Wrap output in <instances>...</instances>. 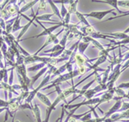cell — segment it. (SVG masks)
Returning <instances> with one entry per match:
<instances>
[{"label": "cell", "instance_id": "1", "mask_svg": "<svg viewBox=\"0 0 129 122\" xmlns=\"http://www.w3.org/2000/svg\"><path fill=\"white\" fill-rule=\"evenodd\" d=\"M48 67V70H47V75L44 78H43V80L41 81V83L38 85L37 88H35V90H33L32 91H29V94H28V96L26 98V100H25V102L28 103V104H32V101L34 100L35 96H36V94L38 92H40V90L41 89H43V87L45 85H47V84H48V83L50 81V79H51V76H52V73H53V70L55 69L54 66H47Z\"/></svg>", "mask_w": 129, "mask_h": 122}, {"label": "cell", "instance_id": "2", "mask_svg": "<svg viewBox=\"0 0 129 122\" xmlns=\"http://www.w3.org/2000/svg\"><path fill=\"white\" fill-rule=\"evenodd\" d=\"M79 75H80L79 71H78V68H76V69H74L72 72H68V73H64V74H62V75L59 76L55 80L52 81L51 84H48V85L47 87H45V88H43L42 90H47V89L53 88V87H56V86L59 85L60 84H62L63 82H66V81H68V80H72L74 77H76V76H78Z\"/></svg>", "mask_w": 129, "mask_h": 122}, {"label": "cell", "instance_id": "3", "mask_svg": "<svg viewBox=\"0 0 129 122\" xmlns=\"http://www.w3.org/2000/svg\"><path fill=\"white\" fill-rule=\"evenodd\" d=\"M64 31H66V28H62L61 29H60L59 32L57 33V34H49L48 36H47V38H46V40H45L44 44H43V46L41 47V48L38 49V51H37L36 53H35V55H38L41 51L44 50L45 47H47L50 44H54V45L59 44V40L58 39V37H59V34H62V32H64Z\"/></svg>", "mask_w": 129, "mask_h": 122}, {"label": "cell", "instance_id": "4", "mask_svg": "<svg viewBox=\"0 0 129 122\" xmlns=\"http://www.w3.org/2000/svg\"><path fill=\"white\" fill-rule=\"evenodd\" d=\"M100 101V97H94V98L90 99V100H86L84 102H81L79 103H77V104H70V105H64V109H73L75 108L76 110H78L80 107L82 106H92V105H96L98 104Z\"/></svg>", "mask_w": 129, "mask_h": 122}, {"label": "cell", "instance_id": "5", "mask_svg": "<svg viewBox=\"0 0 129 122\" xmlns=\"http://www.w3.org/2000/svg\"><path fill=\"white\" fill-rule=\"evenodd\" d=\"M109 14H113L114 16H116V13L114 12V9L103 10V11H91V12H89V13L83 14V15H84L85 17H91V18H95V19H97V20H102L107 15H109Z\"/></svg>", "mask_w": 129, "mask_h": 122}, {"label": "cell", "instance_id": "6", "mask_svg": "<svg viewBox=\"0 0 129 122\" xmlns=\"http://www.w3.org/2000/svg\"><path fill=\"white\" fill-rule=\"evenodd\" d=\"M107 90H108L107 84H99L96 87H95L94 89H89L88 90H86L84 94V96L87 100H90V99L94 98L95 95H96V93L106 91Z\"/></svg>", "mask_w": 129, "mask_h": 122}, {"label": "cell", "instance_id": "7", "mask_svg": "<svg viewBox=\"0 0 129 122\" xmlns=\"http://www.w3.org/2000/svg\"><path fill=\"white\" fill-rule=\"evenodd\" d=\"M62 26H63V22H60L59 24H56V25H54V26L49 27V28H45L44 30H43L41 33H40L39 34H37V35L28 37V38H26V39H24V40H28V39H37V38H40V37H41V36H48L49 34H53V32H54L57 28H60V27H62ZM24 40H23V39H22L20 41H22Z\"/></svg>", "mask_w": 129, "mask_h": 122}, {"label": "cell", "instance_id": "8", "mask_svg": "<svg viewBox=\"0 0 129 122\" xmlns=\"http://www.w3.org/2000/svg\"><path fill=\"white\" fill-rule=\"evenodd\" d=\"M38 14H39V10H37L36 11V13H34V12H32V16H33V18L31 19L29 22H28V23L27 24H25V25L22 26V28L21 29V32H20V34H19V35L17 36V38H16V41H17L18 43L20 42V40H22V37L25 34H26V32H28V29L30 28V26L32 25L33 23H34V22L35 21V18H36V16H38Z\"/></svg>", "mask_w": 129, "mask_h": 122}, {"label": "cell", "instance_id": "9", "mask_svg": "<svg viewBox=\"0 0 129 122\" xmlns=\"http://www.w3.org/2000/svg\"><path fill=\"white\" fill-rule=\"evenodd\" d=\"M114 95H115V93H114V88L112 89V90H107L104 92V94H103V96L100 97V101H99L98 104H96V106L94 107L95 108H96V107L98 108L99 105H101L102 103L108 102H109V101L113 100Z\"/></svg>", "mask_w": 129, "mask_h": 122}, {"label": "cell", "instance_id": "10", "mask_svg": "<svg viewBox=\"0 0 129 122\" xmlns=\"http://www.w3.org/2000/svg\"><path fill=\"white\" fill-rule=\"evenodd\" d=\"M122 102H123L122 100H118V101H116L115 103H114V106L112 107L111 108H110L107 113H104L105 115L103 116V118H104V119H107V118H109L110 116H112L113 114H114V113H116L119 112V110L120 109V107H121Z\"/></svg>", "mask_w": 129, "mask_h": 122}, {"label": "cell", "instance_id": "11", "mask_svg": "<svg viewBox=\"0 0 129 122\" xmlns=\"http://www.w3.org/2000/svg\"><path fill=\"white\" fill-rule=\"evenodd\" d=\"M16 3H17V1L15 2L14 4H10V1L9 4H8V5L5 7V10H7L10 15H11V16H13V17H15V16L19 15L20 7L16 5Z\"/></svg>", "mask_w": 129, "mask_h": 122}, {"label": "cell", "instance_id": "12", "mask_svg": "<svg viewBox=\"0 0 129 122\" xmlns=\"http://www.w3.org/2000/svg\"><path fill=\"white\" fill-rule=\"evenodd\" d=\"M15 70H16V71L17 72V75L21 76V77H22L23 80H25V81L29 78L27 76V67L24 64L19 65H16Z\"/></svg>", "mask_w": 129, "mask_h": 122}, {"label": "cell", "instance_id": "13", "mask_svg": "<svg viewBox=\"0 0 129 122\" xmlns=\"http://www.w3.org/2000/svg\"><path fill=\"white\" fill-rule=\"evenodd\" d=\"M36 96H37V98L40 100V102H42L43 104L46 105L47 107L52 105V102L50 101V99L48 98V96H47V95L43 94V93H41V92H38L36 94Z\"/></svg>", "mask_w": 129, "mask_h": 122}, {"label": "cell", "instance_id": "14", "mask_svg": "<svg viewBox=\"0 0 129 122\" xmlns=\"http://www.w3.org/2000/svg\"><path fill=\"white\" fill-rule=\"evenodd\" d=\"M47 70H48V67H47V66H46L45 68H43V69H41V71H39L34 76H32V77L30 78V81H31L30 82V87H31V89H32L33 85L35 84V83L36 82L37 80H38L39 78H40L41 76L43 75V74L46 73V72L47 71Z\"/></svg>", "mask_w": 129, "mask_h": 122}, {"label": "cell", "instance_id": "15", "mask_svg": "<svg viewBox=\"0 0 129 122\" xmlns=\"http://www.w3.org/2000/svg\"><path fill=\"white\" fill-rule=\"evenodd\" d=\"M47 4H49L50 7H51L52 10H53V14L54 16H57L58 17H59V19L60 20V22H63V19H62L61 17V15H60V10H59V8L56 6V5L54 3H53V1H52V0H48V1H47Z\"/></svg>", "mask_w": 129, "mask_h": 122}, {"label": "cell", "instance_id": "16", "mask_svg": "<svg viewBox=\"0 0 129 122\" xmlns=\"http://www.w3.org/2000/svg\"><path fill=\"white\" fill-rule=\"evenodd\" d=\"M38 2L39 1H37V0H35V1H30V2H28V3H26V5H24L22 8H20L19 15H21V14H22V13H24V12H26V11H28V10H29V9H32V8L35 6V5H36Z\"/></svg>", "mask_w": 129, "mask_h": 122}, {"label": "cell", "instance_id": "17", "mask_svg": "<svg viewBox=\"0 0 129 122\" xmlns=\"http://www.w3.org/2000/svg\"><path fill=\"white\" fill-rule=\"evenodd\" d=\"M79 30L81 31V32H82V34H84V36H89L90 34H92L93 33L95 32V28H93V27L91 26V25L89 26V27H87V26L80 27Z\"/></svg>", "mask_w": 129, "mask_h": 122}, {"label": "cell", "instance_id": "18", "mask_svg": "<svg viewBox=\"0 0 129 122\" xmlns=\"http://www.w3.org/2000/svg\"><path fill=\"white\" fill-rule=\"evenodd\" d=\"M32 112L34 113V116L35 117V119H36L37 122H43V120L41 119V113L40 107H39V106L36 103H35V106H33Z\"/></svg>", "mask_w": 129, "mask_h": 122}, {"label": "cell", "instance_id": "19", "mask_svg": "<svg viewBox=\"0 0 129 122\" xmlns=\"http://www.w3.org/2000/svg\"><path fill=\"white\" fill-rule=\"evenodd\" d=\"M47 65L44 63H35L33 66H29V67L27 69V71H29V72H32V71H41V69L45 68Z\"/></svg>", "mask_w": 129, "mask_h": 122}, {"label": "cell", "instance_id": "20", "mask_svg": "<svg viewBox=\"0 0 129 122\" xmlns=\"http://www.w3.org/2000/svg\"><path fill=\"white\" fill-rule=\"evenodd\" d=\"M16 19V16L10 18V19L8 21H5V25H6L5 32L7 33V34H11L12 33V28H13V24H14V22H15Z\"/></svg>", "mask_w": 129, "mask_h": 122}, {"label": "cell", "instance_id": "21", "mask_svg": "<svg viewBox=\"0 0 129 122\" xmlns=\"http://www.w3.org/2000/svg\"><path fill=\"white\" fill-rule=\"evenodd\" d=\"M89 46V43L88 42H84V41L80 40L79 43H78V53L81 55H84V52L88 48V47Z\"/></svg>", "mask_w": 129, "mask_h": 122}, {"label": "cell", "instance_id": "22", "mask_svg": "<svg viewBox=\"0 0 129 122\" xmlns=\"http://www.w3.org/2000/svg\"><path fill=\"white\" fill-rule=\"evenodd\" d=\"M93 2H97V3H105V4H109V5H110L111 6H113V7L116 10H117L118 12L120 14V15H122V14L124 13V11H121L119 8H118V5H117V1L116 0H110V1H106V0H104V1H95V0H94Z\"/></svg>", "mask_w": 129, "mask_h": 122}, {"label": "cell", "instance_id": "23", "mask_svg": "<svg viewBox=\"0 0 129 122\" xmlns=\"http://www.w3.org/2000/svg\"><path fill=\"white\" fill-rule=\"evenodd\" d=\"M21 16L20 15L16 16V19L13 24V28H12V33H15L16 31L21 30L22 28V26H21Z\"/></svg>", "mask_w": 129, "mask_h": 122}, {"label": "cell", "instance_id": "24", "mask_svg": "<svg viewBox=\"0 0 129 122\" xmlns=\"http://www.w3.org/2000/svg\"><path fill=\"white\" fill-rule=\"evenodd\" d=\"M110 71H111V70H110L109 66L107 68V70H105V71H103V73L101 75V84H107Z\"/></svg>", "mask_w": 129, "mask_h": 122}, {"label": "cell", "instance_id": "25", "mask_svg": "<svg viewBox=\"0 0 129 122\" xmlns=\"http://www.w3.org/2000/svg\"><path fill=\"white\" fill-rule=\"evenodd\" d=\"M75 15L77 16V17L78 18V20H79V22L80 23H82L83 25H84V26H87V27H89V26H90V24H89V22L87 21L86 19V17L83 15L82 13H80V12H78V11H77L76 13H75Z\"/></svg>", "mask_w": 129, "mask_h": 122}, {"label": "cell", "instance_id": "26", "mask_svg": "<svg viewBox=\"0 0 129 122\" xmlns=\"http://www.w3.org/2000/svg\"><path fill=\"white\" fill-rule=\"evenodd\" d=\"M54 16L53 13H47V14H43V15H41V16H37L36 19L38 21H46V22H47V21H51V22H53L55 23L56 22H54L53 19H52V16Z\"/></svg>", "mask_w": 129, "mask_h": 122}, {"label": "cell", "instance_id": "27", "mask_svg": "<svg viewBox=\"0 0 129 122\" xmlns=\"http://www.w3.org/2000/svg\"><path fill=\"white\" fill-rule=\"evenodd\" d=\"M107 34L109 36L113 37L114 39H118V40H120L127 38V37L129 36L128 34H124L123 32H122V33H111V34Z\"/></svg>", "mask_w": 129, "mask_h": 122}, {"label": "cell", "instance_id": "28", "mask_svg": "<svg viewBox=\"0 0 129 122\" xmlns=\"http://www.w3.org/2000/svg\"><path fill=\"white\" fill-rule=\"evenodd\" d=\"M66 48L62 47L60 46L59 44H57V45H54L51 49H47V50H44V53H55V52H59V51H61V50H64Z\"/></svg>", "mask_w": 129, "mask_h": 122}, {"label": "cell", "instance_id": "29", "mask_svg": "<svg viewBox=\"0 0 129 122\" xmlns=\"http://www.w3.org/2000/svg\"><path fill=\"white\" fill-rule=\"evenodd\" d=\"M78 1L77 0V1H72V3L71 4L69 8H68V12L71 14V15H72V14H75L77 11H78V10H77V6H78Z\"/></svg>", "mask_w": 129, "mask_h": 122}, {"label": "cell", "instance_id": "30", "mask_svg": "<svg viewBox=\"0 0 129 122\" xmlns=\"http://www.w3.org/2000/svg\"><path fill=\"white\" fill-rule=\"evenodd\" d=\"M11 17V15L5 9L3 10L1 12H0V18H3L5 21H8L10 20V18Z\"/></svg>", "mask_w": 129, "mask_h": 122}, {"label": "cell", "instance_id": "31", "mask_svg": "<svg viewBox=\"0 0 129 122\" xmlns=\"http://www.w3.org/2000/svg\"><path fill=\"white\" fill-rule=\"evenodd\" d=\"M14 70L15 67H11L10 71V76L8 77V84L9 85H13V82H14Z\"/></svg>", "mask_w": 129, "mask_h": 122}, {"label": "cell", "instance_id": "32", "mask_svg": "<svg viewBox=\"0 0 129 122\" xmlns=\"http://www.w3.org/2000/svg\"><path fill=\"white\" fill-rule=\"evenodd\" d=\"M67 13H68V10L66 8L64 5H62L61 9H60V15H61V17L63 20H64V18L66 17V16L67 15Z\"/></svg>", "mask_w": 129, "mask_h": 122}, {"label": "cell", "instance_id": "33", "mask_svg": "<svg viewBox=\"0 0 129 122\" xmlns=\"http://www.w3.org/2000/svg\"><path fill=\"white\" fill-rule=\"evenodd\" d=\"M118 7H124L129 9V1H117Z\"/></svg>", "mask_w": 129, "mask_h": 122}, {"label": "cell", "instance_id": "34", "mask_svg": "<svg viewBox=\"0 0 129 122\" xmlns=\"http://www.w3.org/2000/svg\"><path fill=\"white\" fill-rule=\"evenodd\" d=\"M129 109V102H122V105H121V107L119 110L118 113H121L123 111H126V110H128Z\"/></svg>", "mask_w": 129, "mask_h": 122}, {"label": "cell", "instance_id": "35", "mask_svg": "<svg viewBox=\"0 0 129 122\" xmlns=\"http://www.w3.org/2000/svg\"><path fill=\"white\" fill-rule=\"evenodd\" d=\"M129 16V11L127 12H124L122 15H120V16H113V17H110L109 19L106 20V22H109V21H112V20H114V19H117V18H120L122 16Z\"/></svg>", "mask_w": 129, "mask_h": 122}, {"label": "cell", "instance_id": "36", "mask_svg": "<svg viewBox=\"0 0 129 122\" xmlns=\"http://www.w3.org/2000/svg\"><path fill=\"white\" fill-rule=\"evenodd\" d=\"M9 106V102L3 99H0V108H5Z\"/></svg>", "mask_w": 129, "mask_h": 122}, {"label": "cell", "instance_id": "37", "mask_svg": "<svg viewBox=\"0 0 129 122\" xmlns=\"http://www.w3.org/2000/svg\"><path fill=\"white\" fill-rule=\"evenodd\" d=\"M39 3V8H38V10H40L41 9L42 10H46V6H47V1H44V0H41V1L38 2Z\"/></svg>", "mask_w": 129, "mask_h": 122}, {"label": "cell", "instance_id": "38", "mask_svg": "<svg viewBox=\"0 0 129 122\" xmlns=\"http://www.w3.org/2000/svg\"><path fill=\"white\" fill-rule=\"evenodd\" d=\"M5 66V64H4V55L2 53L1 50H0V69H4Z\"/></svg>", "mask_w": 129, "mask_h": 122}, {"label": "cell", "instance_id": "39", "mask_svg": "<svg viewBox=\"0 0 129 122\" xmlns=\"http://www.w3.org/2000/svg\"><path fill=\"white\" fill-rule=\"evenodd\" d=\"M0 27H1L2 30H3V31H5V28H6L5 21L4 20L3 18H0Z\"/></svg>", "mask_w": 129, "mask_h": 122}, {"label": "cell", "instance_id": "40", "mask_svg": "<svg viewBox=\"0 0 129 122\" xmlns=\"http://www.w3.org/2000/svg\"><path fill=\"white\" fill-rule=\"evenodd\" d=\"M4 74H5L4 69H0V84H1L4 80Z\"/></svg>", "mask_w": 129, "mask_h": 122}, {"label": "cell", "instance_id": "41", "mask_svg": "<svg viewBox=\"0 0 129 122\" xmlns=\"http://www.w3.org/2000/svg\"><path fill=\"white\" fill-rule=\"evenodd\" d=\"M4 42H5V41H4L3 35H2V34L0 33V48H1V47H2V45H3Z\"/></svg>", "mask_w": 129, "mask_h": 122}, {"label": "cell", "instance_id": "42", "mask_svg": "<svg viewBox=\"0 0 129 122\" xmlns=\"http://www.w3.org/2000/svg\"><path fill=\"white\" fill-rule=\"evenodd\" d=\"M123 33H124V34H128V33H129V27H128V28H126V30H125V31H124V32H123Z\"/></svg>", "mask_w": 129, "mask_h": 122}, {"label": "cell", "instance_id": "43", "mask_svg": "<svg viewBox=\"0 0 129 122\" xmlns=\"http://www.w3.org/2000/svg\"><path fill=\"white\" fill-rule=\"evenodd\" d=\"M4 111H5V108H0V113L2 112H4Z\"/></svg>", "mask_w": 129, "mask_h": 122}, {"label": "cell", "instance_id": "44", "mask_svg": "<svg viewBox=\"0 0 129 122\" xmlns=\"http://www.w3.org/2000/svg\"><path fill=\"white\" fill-rule=\"evenodd\" d=\"M126 95H127V96H129V89H128V93Z\"/></svg>", "mask_w": 129, "mask_h": 122}, {"label": "cell", "instance_id": "45", "mask_svg": "<svg viewBox=\"0 0 129 122\" xmlns=\"http://www.w3.org/2000/svg\"><path fill=\"white\" fill-rule=\"evenodd\" d=\"M1 89H2V88H1V86H0V90H1Z\"/></svg>", "mask_w": 129, "mask_h": 122}]
</instances>
